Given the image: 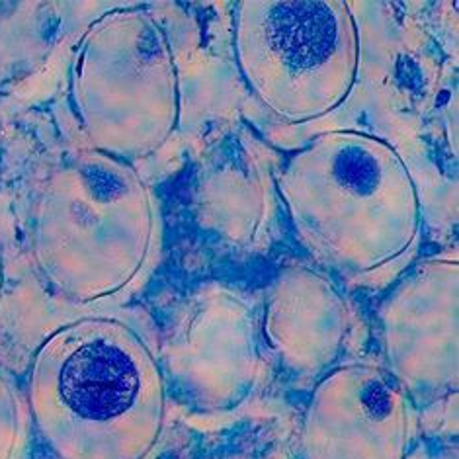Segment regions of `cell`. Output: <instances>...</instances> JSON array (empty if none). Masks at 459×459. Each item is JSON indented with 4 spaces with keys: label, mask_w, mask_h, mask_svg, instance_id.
<instances>
[{
    "label": "cell",
    "mask_w": 459,
    "mask_h": 459,
    "mask_svg": "<svg viewBox=\"0 0 459 459\" xmlns=\"http://www.w3.org/2000/svg\"><path fill=\"white\" fill-rule=\"evenodd\" d=\"M26 399L57 459H151L165 436L170 391L139 321L96 311L43 338Z\"/></svg>",
    "instance_id": "obj_1"
},
{
    "label": "cell",
    "mask_w": 459,
    "mask_h": 459,
    "mask_svg": "<svg viewBox=\"0 0 459 459\" xmlns=\"http://www.w3.org/2000/svg\"><path fill=\"white\" fill-rule=\"evenodd\" d=\"M274 184L301 243L348 283L395 276L419 245L417 182L384 137L323 131L283 159Z\"/></svg>",
    "instance_id": "obj_2"
},
{
    "label": "cell",
    "mask_w": 459,
    "mask_h": 459,
    "mask_svg": "<svg viewBox=\"0 0 459 459\" xmlns=\"http://www.w3.org/2000/svg\"><path fill=\"white\" fill-rule=\"evenodd\" d=\"M157 238V205L131 162L92 147L65 152L31 212V260L63 301L89 307L143 274Z\"/></svg>",
    "instance_id": "obj_3"
},
{
    "label": "cell",
    "mask_w": 459,
    "mask_h": 459,
    "mask_svg": "<svg viewBox=\"0 0 459 459\" xmlns=\"http://www.w3.org/2000/svg\"><path fill=\"white\" fill-rule=\"evenodd\" d=\"M69 96L89 147L126 162L157 152L182 114L178 65L165 28L137 6L94 20L73 53Z\"/></svg>",
    "instance_id": "obj_4"
},
{
    "label": "cell",
    "mask_w": 459,
    "mask_h": 459,
    "mask_svg": "<svg viewBox=\"0 0 459 459\" xmlns=\"http://www.w3.org/2000/svg\"><path fill=\"white\" fill-rule=\"evenodd\" d=\"M233 30L240 74L281 122H316L352 94L362 39L346 3L245 0L235 8Z\"/></svg>",
    "instance_id": "obj_5"
},
{
    "label": "cell",
    "mask_w": 459,
    "mask_h": 459,
    "mask_svg": "<svg viewBox=\"0 0 459 459\" xmlns=\"http://www.w3.org/2000/svg\"><path fill=\"white\" fill-rule=\"evenodd\" d=\"M159 358L170 395L200 417L238 411L262 362L260 319L243 295L204 286L174 313Z\"/></svg>",
    "instance_id": "obj_6"
},
{
    "label": "cell",
    "mask_w": 459,
    "mask_h": 459,
    "mask_svg": "<svg viewBox=\"0 0 459 459\" xmlns=\"http://www.w3.org/2000/svg\"><path fill=\"white\" fill-rule=\"evenodd\" d=\"M387 371L420 409L459 379V264L430 256L404 274L379 309Z\"/></svg>",
    "instance_id": "obj_7"
},
{
    "label": "cell",
    "mask_w": 459,
    "mask_h": 459,
    "mask_svg": "<svg viewBox=\"0 0 459 459\" xmlns=\"http://www.w3.org/2000/svg\"><path fill=\"white\" fill-rule=\"evenodd\" d=\"M417 407L385 368L342 362L315 384L301 459H409Z\"/></svg>",
    "instance_id": "obj_8"
},
{
    "label": "cell",
    "mask_w": 459,
    "mask_h": 459,
    "mask_svg": "<svg viewBox=\"0 0 459 459\" xmlns=\"http://www.w3.org/2000/svg\"><path fill=\"white\" fill-rule=\"evenodd\" d=\"M350 329L352 313L333 278L307 266H286L270 281L260 336L290 376H325L341 359Z\"/></svg>",
    "instance_id": "obj_9"
},
{
    "label": "cell",
    "mask_w": 459,
    "mask_h": 459,
    "mask_svg": "<svg viewBox=\"0 0 459 459\" xmlns=\"http://www.w3.org/2000/svg\"><path fill=\"white\" fill-rule=\"evenodd\" d=\"M272 162L253 135L235 129L217 143L200 177L202 221L237 245L258 238L274 198Z\"/></svg>",
    "instance_id": "obj_10"
},
{
    "label": "cell",
    "mask_w": 459,
    "mask_h": 459,
    "mask_svg": "<svg viewBox=\"0 0 459 459\" xmlns=\"http://www.w3.org/2000/svg\"><path fill=\"white\" fill-rule=\"evenodd\" d=\"M26 412L14 381L0 368V459H20L26 438Z\"/></svg>",
    "instance_id": "obj_11"
},
{
    "label": "cell",
    "mask_w": 459,
    "mask_h": 459,
    "mask_svg": "<svg viewBox=\"0 0 459 459\" xmlns=\"http://www.w3.org/2000/svg\"><path fill=\"white\" fill-rule=\"evenodd\" d=\"M440 459H457V455H455V452H447V454L440 455Z\"/></svg>",
    "instance_id": "obj_12"
}]
</instances>
